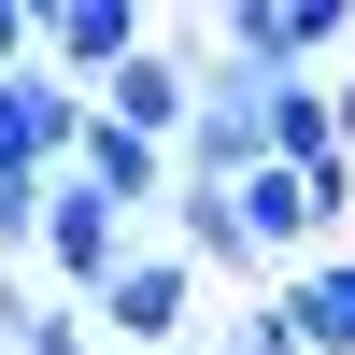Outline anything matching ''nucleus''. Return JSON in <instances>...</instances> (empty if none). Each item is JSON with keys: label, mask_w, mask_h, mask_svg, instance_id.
I'll return each instance as SVG.
<instances>
[{"label": "nucleus", "mask_w": 355, "mask_h": 355, "mask_svg": "<svg viewBox=\"0 0 355 355\" xmlns=\"http://www.w3.org/2000/svg\"><path fill=\"white\" fill-rule=\"evenodd\" d=\"M199 43H214V71L284 85V71L355 57V15H341V0H214V15H199Z\"/></svg>", "instance_id": "nucleus-1"}, {"label": "nucleus", "mask_w": 355, "mask_h": 355, "mask_svg": "<svg viewBox=\"0 0 355 355\" xmlns=\"http://www.w3.org/2000/svg\"><path fill=\"white\" fill-rule=\"evenodd\" d=\"M85 313H100V355H114V341H128V355H171V341L199 327V270H185L171 242H128V270H114Z\"/></svg>", "instance_id": "nucleus-2"}, {"label": "nucleus", "mask_w": 355, "mask_h": 355, "mask_svg": "<svg viewBox=\"0 0 355 355\" xmlns=\"http://www.w3.org/2000/svg\"><path fill=\"white\" fill-rule=\"evenodd\" d=\"M142 43H157V15H142V0H43V71L85 85V100H100Z\"/></svg>", "instance_id": "nucleus-3"}, {"label": "nucleus", "mask_w": 355, "mask_h": 355, "mask_svg": "<svg viewBox=\"0 0 355 355\" xmlns=\"http://www.w3.org/2000/svg\"><path fill=\"white\" fill-rule=\"evenodd\" d=\"M43 270H57V299H100V284L128 270V214H114L100 185H71V171H57V199H43Z\"/></svg>", "instance_id": "nucleus-4"}, {"label": "nucleus", "mask_w": 355, "mask_h": 355, "mask_svg": "<svg viewBox=\"0 0 355 355\" xmlns=\"http://www.w3.org/2000/svg\"><path fill=\"white\" fill-rule=\"evenodd\" d=\"M71 142H85V85H57V71H15V85H0V157H15V171L57 185Z\"/></svg>", "instance_id": "nucleus-5"}, {"label": "nucleus", "mask_w": 355, "mask_h": 355, "mask_svg": "<svg viewBox=\"0 0 355 355\" xmlns=\"http://www.w3.org/2000/svg\"><path fill=\"white\" fill-rule=\"evenodd\" d=\"M85 114H114L128 142H185V114H199V57H171V43H142L128 71H114L100 100H85Z\"/></svg>", "instance_id": "nucleus-6"}, {"label": "nucleus", "mask_w": 355, "mask_h": 355, "mask_svg": "<svg viewBox=\"0 0 355 355\" xmlns=\"http://www.w3.org/2000/svg\"><path fill=\"white\" fill-rule=\"evenodd\" d=\"M71 185H100L114 214H171V185H185V171H171V142H128L114 114H85V142H71Z\"/></svg>", "instance_id": "nucleus-7"}, {"label": "nucleus", "mask_w": 355, "mask_h": 355, "mask_svg": "<svg viewBox=\"0 0 355 355\" xmlns=\"http://www.w3.org/2000/svg\"><path fill=\"white\" fill-rule=\"evenodd\" d=\"M284 341L299 355H355V242H327V256H299V284H284Z\"/></svg>", "instance_id": "nucleus-8"}, {"label": "nucleus", "mask_w": 355, "mask_h": 355, "mask_svg": "<svg viewBox=\"0 0 355 355\" xmlns=\"http://www.w3.org/2000/svg\"><path fill=\"white\" fill-rule=\"evenodd\" d=\"M227 214H242V242L256 256H327V214H313V185H299V171H242V185H227Z\"/></svg>", "instance_id": "nucleus-9"}, {"label": "nucleus", "mask_w": 355, "mask_h": 355, "mask_svg": "<svg viewBox=\"0 0 355 355\" xmlns=\"http://www.w3.org/2000/svg\"><path fill=\"white\" fill-rule=\"evenodd\" d=\"M171 256H185V270H227V284L256 270V242H242V214H227V185H171Z\"/></svg>", "instance_id": "nucleus-10"}, {"label": "nucleus", "mask_w": 355, "mask_h": 355, "mask_svg": "<svg viewBox=\"0 0 355 355\" xmlns=\"http://www.w3.org/2000/svg\"><path fill=\"white\" fill-rule=\"evenodd\" d=\"M270 157H284V171L341 157V85H327V71H284V85H270Z\"/></svg>", "instance_id": "nucleus-11"}, {"label": "nucleus", "mask_w": 355, "mask_h": 355, "mask_svg": "<svg viewBox=\"0 0 355 355\" xmlns=\"http://www.w3.org/2000/svg\"><path fill=\"white\" fill-rule=\"evenodd\" d=\"M15 355H100V313L57 284H15Z\"/></svg>", "instance_id": "nucleus-12"}, {"label": "nucleus", "mask_w": 355, "mask_h": 355, "mask_svg": "<svg viewBox=\"0 0 355 355\" xmlns=\"http://www.w3.org/2000/svg\"><path fill=\"white\" fill-rule=\"evenodd\" d=\"M43 71V0H0V85Z\"/></svg>", "instance_id": "nucleus-13"}, {"label": "nucleus", "mask_w": 355, "mask_h": 355, "mask_svg": "<svg viewBox=\"0 0 355 355\" xmlns=\"http://www.w3.org/2000/svg\"><path fill=\"white\" fill-rule=\"evenodd\" d=\"M299 185H313V214H327V242H341V214H355V157H313Z\"/></svg>", "instance_id": "nucleus-14"}, {"label": "nucleus", "mask_w": 355, "mask_h": 355, "mask_svg": "<svg viewBox=\"0 0 355 355\" xmlns=\"http://www.w3.org/2000/svg\"><path fill=\"white\" fill-rule=\"evenodd\" d=\"M227 355H299V341H284V313L256 299V313H227Z\"/></svg>", "instance_id": "nucleus-15"}, {"label": "nucleus", "mask_w": 355, "mask_h": 355, "mask_svg": "<svg viewBox=\"0 0 355 355\" xmlns=\"http://www.w3.org/2000/svg\"><path fill=\"white\" fill-rule=\"evenodd\" d=\"M0 355H15V270H0Z\"/></svg>", "instance_id": "nucleus-16"}, {"label": "nucleus", "mask_w": 355, "mask_h": 355, "mask_svg": "<svg viewBox=\"0 0 355 355\" xmlns=\"http://www.w3.org/2000/svg\"><path fill=\"white\" fill-rule=\"evenodd\" d=\"M341 157H355V71H341Z\"/></svg>", "instance_id": "nucleus-17"}]
</instances>
